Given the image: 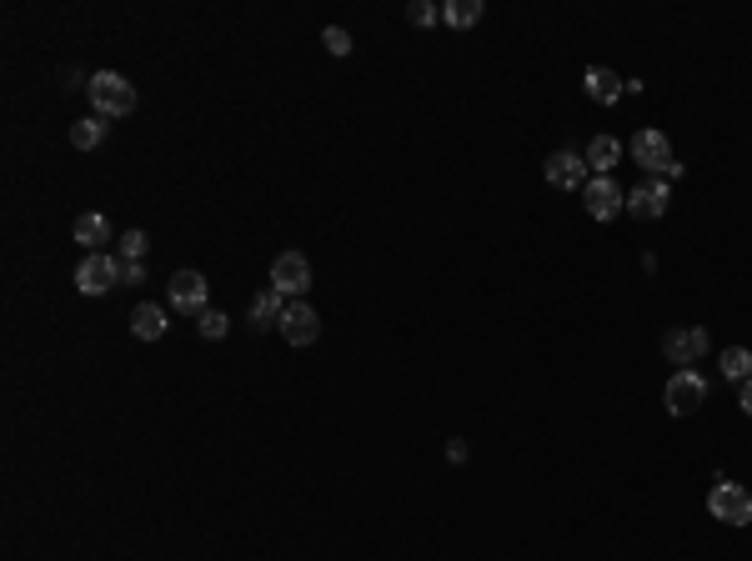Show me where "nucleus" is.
<instances>
[{
    "instance_id": "obj_23",
    "label": "nucleus",
    "mask_w": 752,
    "mask_h": 561,
    "mask_svg": "<svg viewBox=\"0 0 752 561\" xmlns=\"http://www.w3.org/2000/svg\"><path fill=\"white\" fill-rule=\"evenodd\" d=\"M321 41H326V51H331V56H351V36H346L341 26H326V31H321Z\"/></svg>"
},
{
    "instance_id": "obj_10",
    "label": "nucleus",
    "mask_w": 752,
    "mask_h": 561,
    "mask_svg": "<svg viewBox=\"0 0 752 561\" xmlns=\"http://www.w3.org/2000/svg\"><path fill=\"white\" fill-rule=\"evenodd\" d=\"M281 336H286L291 346H311V341L321 336V316L311 311V301H286V311H281Z\"/></svg>"
},
{
    "instance_id": "obj_22",
    "label": "nucleus",
    "mask_w": 752,
    "mask_h": 561,
    "mask_svg": "<svg viewBox=\"0 0 752 561\" xmlns=\"http://www.w3.org/2000/svg\"><path fill=\"white\" fill-rule=\"evenodd\" d=\"M146 246H151V241H146V231H126V236H121V261H141V256H146Z\"/></svg>"
},
{
    "instance_id": "obj_1",
    "label": "nucleus",
    "mask_w": 752,
    "mask_h": 561,
    "mask_svg": "<svg viewBox=\"0 0 752 561\" xmlns=\"http://www.w3.org/2000/svg\"><path fill=\"white\" fill-rule=\"evenodd\" d=\"M86 91H91V106H96L101 121H121V116L136 111V86L121 71H96Z\"/></svg>"
},
{
    "instance_id": "obj_8",
    "label": "nucleus",
    "mask_w": 752,
    "mask_h": 561,
    "mask_svg": "<svg viewBox=\"0 0 752 561\" xmlns=\"http://www.w3.org/2000/svg\"><path fill=\"white\" fill-rule=\"evenodd\" d=\"M166 296H171V306L186 311V316H201V311L211 306V286H206L201 271H176V276L166 281Z\"/></svg>"
},
{
    "instance_id": "obj_18",
    "label": "nucleus",
    "mask_w": 752,
    "mask_h": 561,
    "mask_svg": "<svg viewBox=\"0 0 752 561\" xmlns=\"http://www.w3.org/2000/svg\"><path fill=\"white\" fill-rule=\"evenodd\" d=\"M717 366H722V376L737 381V386L752 381V351H747V346H727V351L717 356Z\"/></svg>"
},
{
    "instance_id": "obj_25",
    "label": "nucleus",
    "mask_w": 752,
    "mask_h": 561,
    "mask_svg": "<svg viewBox=\"0 0 752 561\" xmlns=\"http://www.w3.org/2000/svg\"><path fill=\"white\" fill-rule=\"evenodd\" d=\"M146 281V266L141 261H121V286H141Z\"/></svg>"
},
{
    "instance_id": "obj_7",
    "label": "nucleus",
    "mask_w": 752,
    "mask_h": 561,
    "mask_svg": "<svg viewBox=\"0 0 752 561\" xmlns=\"http://www.w3.org/2000/svg\"><path fill=\"white\" fill-rule=\"evenodd\" d=\"M662 401H667V411H672V416H692V411L707 401V381H702L692 366H682V371H672V381H667Z\"/></svg>"
},
{
    "instance_id": "obj_4",
    "label": "nucleus",
    "mask_w": 752,
    "mask_h": 561,
    "mask_svg": "<svg viewBox=\"0 0 752 561\" xmlns=\"http://www.w3.org/2000/svg\"><path fill=\"white\" fill-rule=\"evenodd\" d=\"M632 161L657 171V176H682V161H672V141L662 131H637L632 136Z\"/></svg>"
},
{
    "instance_id": "obj_9",
    "label": "nucleus",
    "mask_w": 752,
    "mask_h": 561,
    "mask_svg": "<svg viewBox=\"0 0 752 561\" xmlns=\"http://www.w3.org/2000/svg\"><path fill=\"white\" fill-rule=\"evenodd\" d=\"M707 346H712V336H707L702 326H682V331H667V336H662V356L677 361V371H682L687 361H702Z\"/></svg>"
},
{
    "instance_id": "obj_21",
    "label": "nucleus",
    "mask_w": 752,
    "mask_h": 561,
    "mask_svg": "<svg viewBox=\"0 0 752 561\" xmlns=\"http://www.w3.org/2000/svg\"><path fill=\"white\" fill-rule=\"evenodd\" d=\"M196 326H201V336H206V341H221V336L231 331V316H226V311H216V306H206V311L196 316Z\"/></svg>"
},
{
    "instance_id": "obj_6",
    "label": "nucleus",
    "mask_w": 752,
    "mask_h": 561,
    "mask_svg": "<svg viewBox=\"0 0 752 561\" xmlns=\"http://www.w3.org/2000/svg\"><path fill=\"white\" fill-rule=\"evenodd\" d=\"M76 286H81L86 296H106L111 286H121V256L91 251V256L76 266Z\"/></svg>"
},
{
    "instance_id": "obj_24",
    "label": "nucleus",
    "mask_w": 752,
    "mask_h": 561,
    "mask_svg": "<svg viewBox=\"0 0 752 561\" xmlns=\"http://www.w3.org/2000/svg\"><path fill=\"white\" fill-rule=\"evenodd\" d=\"M407 21H412V26H437V21H442V11L432 6V0H417V6L407 11Z\"/></svg>"
},
{
    "instance_id": "obj_11",
    "label": "nucleus",
    "mask_w": 752,
    "mask_h": 561,
    "mask_svg": "<svg viewBox=\"0 0 752 561\" xmlns=\"http://www.w3.org/2000/svg\"><path fill=\"white\" fill-rule=\"evenodd\" d=\"M667 201H672V186H667V181H642V186L627 191V211H632L637 221L667 216Z\"/></svg>"
},
{
    "instance_id": "obj_16",
    "label": "nucleus",
    "mask_w": 752,
    "mask_h": 561,
    "mask_svg": "<svg viewBox=\"0 0 752 561\" xmlns=\"http://www.w3.org/2000/svg\"><path fill=\"white\" fill-rule=\"evenodd\" d=\"M76 241L86 246V256H91V251H101V246L111 241V221H106L101 211H86V216H76Z\"/></svg>"
},
{
    "instance_id": "obj_15",
    "label": "nucleus",
    "mask_w": 752,
    "mask_h": 561,
    "mask_svg": "<svg viewBox=\"0 0 752 561\" xmlns=\"http://www.w3.org/2000/svg\"><path fill=\"white\" fill-rule=\"evenodd\" d=\"M582 161H587V171L607 176V171L622 161V141H617V136H592V146L582 151Z\"/></svg>"
},
{
    "instance_id": "obj_17",
    "label": "nucleus",
    "mask_w": 752,
    "mask_h": 561,
    "mask_svg": "<svg viewBox=\"0 0 752 561\" xmlns=\"http://www.w3.org/2000/svg\"><path fill=\"white\" fill-rule=\"evenodd\" d=\"M131 331H136L141 341H161V336H166V311L151 306V301H141V306L131 311Z\"/></svg>"
},
{
    "instance_id": "obj_26",
    "label": "nucleus",
    "mask_w": 752,
    "mask_h": 561,
    "mask_svg": "<svg viewBox=\"0 0 752 561\" xmlns=\"http://www.w3.org/2000/svg\"><path fill=\"white\" fill-rule=\"evenodd\" d=\"M737 406H742V416H752V381H742V391H737Z\"/></svg>"
},
{
    "instance_id": "obj_5",
    "label": "nucleus",
    "mask_w": 752,
    "mask_h": 561,
    "mask_svg": "<svg viewBox=\"0 0 752 561\" xmlns=\"http://www.w3.org/2000/svg\"><path fill=\"white\" fill-rule=\"evenodd\" d=\"M582 206H587L592 221H617V216L627 211V191H622L612 176H592V181L582 186Z\"/></svg>"
},
{
    "instance_id": "obj_19",
    "label": "nucleus",
    "mask_w": 752,
    "mask_h": 561,
    "mask_svg": "<svg viewBox=\"0 0 752 561\" xmlns=\"http://www.w3.org/2000/svg\"><path fill=\"white\" fill-rule=\"evenodd\" d=\"M442 21L457 26V31H472V26L482 21V0H447V6H442Z\"/></svg>"
},
{
    "instance_id": "obj_20",
    "label": "nucleus",
    "mask_w": 752,
    "mask_h": 561,
    "mask_svg": "<svg viewBox=\"0 0 752 561\" xmlns=\"http://www.w3.org/2000/svg\"><path fill=\"white\" fill-rule=\"evenodd\" d=\"M101 141H106V121H101V116L71 121V146H76V151H96Z\"/></svg>"
},
{
    "instance_id": "obj_2",
    "label": "nucleus",
    "mask_w": 752,
    "mask_h": 561,
    "mask_svg": "<svg viewBox=\"0 0 752 561\" xmlns=\"http://www.w3.org/2000/svg\"><path fill=\"white\" fill-rule=\"evenodd\" d=\"M707 511H712V521H727V526H752V491L747 486H737V481H712V491H707Z\"/></svg>"
},
{
    "instance_id": "obj_3",
    "label": "nucleus",
    "mask_w": 752,
    "mask_h": 561,
    "mask_svg": "<svg viewBox=\"0 0 752 561\" xmlns=\"http://www.w3.org/2000/svg\"><path fill=\"white\" fill-rule=\"evenodd\" d=\"M271 286H276L286 301H306V291H311V261H306L301 251H281V256L271 261Z\"/></svg>"
},
{
    "instance_id": "obj_13",
    "label": "nucleus",
    "mask_w": 752,
    "mask_h": 561,
    "mask_svg": "<svg viewBox=\"0 0 752 561\" xmlns=\"http://www.w3.org/2000/svg\"><path fill=\"white\" fill-rule=\"evenodd\" d=\"M582 91H587L597 106H617V101L627 96V81H622L617 71H607V66H587V76H582Z\"/></svg>"
},
{
    "instance_id": "obj_14",
    "label": "nucleus",
    "mask_w": 752,
    "mask_h": 561,
    "mask_svg": "<svg viewBox=\"0 0 752 561\" xmlns=\"http://www.w3.org/2000/svg\"><path fill=\"white\" fill-rule=\"evenodd\" d=\"M281 311H286V296L276 291V286H266L256 301H251V311H246V321L256 326V331H271V326H281Z\"/></svg>"
},
{
    "instance_id": "obj_12",
    "label": "nucleus",
    "mask_w": 752,
    "mask_h": 561,
    "mask_svg": "<svg viewBox=\"0 0 752 561\" xmlns=\"http://www.w3.org/2000/svg\"><path fill=\"white\" fill-rule=\"evenodd\" d=\"M542 171H547V181H552L557 191H582V186H587V161H582L577 151H552Z\"/></svg>"
}]
</instances>
